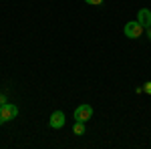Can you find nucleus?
<instances>
[{
	"label": "nucleus",
	"mask_w": 151,
	"mask_h": 149,
	"mask_svg": "<svg viewBox=\"0 0 151 149\" xmlns=\"http://www.w3.org/2000/svg\"><path fill=\"white\" fill-rule=\"evenodd\" d=\"M137 20L143 24V28H149L151 26V10L149 8H139V12H137Z\"/></svg>",
	"instance_id": "nucleus-5"
},
{
	"label": "nucleus",
	"mask_w": 151,
	"mask_h": 149,
	"mask_svg": "<svg viewBox=\"0 0 151 149\" xmlns=\"http://www.w3.org/2000/svg\"><path fill=\"white\" fill-rule=\"evenodd\" d=\"M143 24L139 22V20H131V22L125 24V28H123V32H125V36L127 38H139L141 35H143Z\"/></svg>",
	"instance_id": "nucleus-2"
},
{
	"label": "nucleus",
	"mask_w": 151,
	"mask_h": 149,
	"mask_svg": "<svg viewBox=\"0 0 151 149\" xmlns=\"http://www.w3.org/2000/svg\"><path fill=\"white\" fill-rule=\"evenodd\" d=\"M147 36H149V40H151V26L147 28Z\"/></svg>",
	"instance_id": "nucleus-9"
},
{
	"label": "nucleus",
	"mask_w": 151,
	"mask_h": 149,
	"mask_svg": "<svg viewBox=\"0 0 151 149\" xmlns=\"http://www.w3.org/2000/svg\"><path fill=\"white\" fill-rule=\"evenodd\" d=\"M73 133H75V135H83V133H85V123H83V121H77V123L73 125Z\"/></svg>",
	"instance_id": "nucleus-6"
},
{
	"label": "nucleus",
	"mask_w": 151,
	"mask_h": 149,
	"mask_svg": "<svg viewBox=\"0 0 151 149\" xmlns=\"http://www.w3.org/2000/svg\"><path fill=\"white\" fill-rule=\"evenodd\" d=\"M85 2H87V4H91V6H101L105 0H85Z\"/></svg>",
	"instance_id": "nucleus-7"
},
{
	"label": "nucleus",
	"mask_w": 151,
	"mask_h": 149,
	"mask_svg": "<svg viewBox=\"0 0 151 149\" xmlns=\"http://www.w3.org/2000/svg\"><path fill=\"white\" fill-rule=\"evenodd\" d=\"M48 125L52 127V129H60V127H65V113H63V111H55V113L50 115Z\"/></svg>",
	"instance_id": "nucleus-4"
},
{
	"label": "nucleus",
	"mask_w": 151,
	"mask_h": 149,
	"mask_svg": "<svg viewBox=\"0 0 151 149\" xmlns=\"http://www.w3.org/2000/svg\"><path fill=\"white\" fill-rule=\"evenodd\" d=\"M91 117H93V107H91V105H79V107L75 109V121L87 123Z\"/></svg>",
	"instance_id": "nucleus-3"
},
{
	"label": "nucleus",
	"mask_w": 151,
	"mask_h": 149,
	"mask_svg": "<svg viewBox=\"0 0 151 149\" xmlns=\"http://www.w3.org/2000/svg\"><path fill=\"white\" fill-rule=\"evenodd\" d=\"M16 115H18V107L16 105H12V103L0 105V123H6V121L16 119Z\"/></svg>",
	"instance_id": "nucleus-1"
},
{
	"label": "nucleus",
	"mask_w": 151,
	"mask_h": 149,
	"mask_svg": "<svg viewBox=\"0 0 151 149\" xmlns=\"http://www.w3.org/2000/svg\"><path fill=\"white\" fill-rule=\"evenodd\" d=\"M143 91L147 93V95H151V81H149V83H145V85H143Z\"/></svg>",
	"instance_id": "nucleus-8"
}]
</instances>
